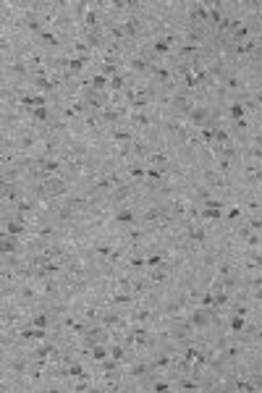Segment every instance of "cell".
I'll return each mask as SVG.
<instances>
[{
	"label": "cell",
	"mask_w": 262,
	"mask_h": 393,
	"mask_svg": "<svg viewBox=\"0 0 262 393\" xmlns=\"http://www.w3.org/2000/svg\"><path fill=\"white\" fill-rule=\"evenodd\" d=\"M131 218H134V215H131V212H121V215H118V220H121V223H129Z\"/></svg>",
	"instance_id": "6da1fadb"
},
{
	"label": "cell",
	"mask_w": 262,
	"mask_h": 393,
	"mask_svg": "<svg viewBox=\"0 0 262 393\" xmlns=\"http://www.w3.org/2000/svg\"><path fill=\"white\" fill-rule=\"evenodd\" d=\"M34 115H37V118H47V110H45V108H39V110H34Z\"/></svg>",
	"instance_id": "277c9868"
},
{
	"label": "cell",
	"mask_w": 262,
	"mask_h": 393,
	"mask_svg": "<svg viewBox=\"0 0 262 393\" xmlns=\"http://www.w3.org/2000/svg\"><path fill=\"white\" fill-rule=\"evenodd\" d=\"M231 325H233V330H239V328H244V320H241V317H236Z\"/></svg>",
	"instance_id": "3957f363"
},
{
	"label": "cell",
	"mask_w": 262,
	"mask_h": 393,
	"mask_svg": "<svg viewBox=\"0 0 262 393\" xmlns=\"http://www.w3.org/2000/svg\"><path fill=\"white\" fill-rule=\"evenodd\" d=\"M155 50H157V52H168V47H165L163 42H157V45H155Z\"/></svg>",
	"instance_id": "5b68a950"
},
{
	"label": "cell",
	"mask_w": 262,
	"mask_h": 393,
	"mask_svg": "<svg viewBox=\"0 0 262 393\" xmlns=\"http://www.w3.org/2000/svg\"><path fill=\"white\" fill-rule=\"evenodd\" d=\"M34 325H37V328H45L47 320H45V317H34Z\"/></svg>",
	"instance_id": "7a4b0ae2"
}]
</instances>
